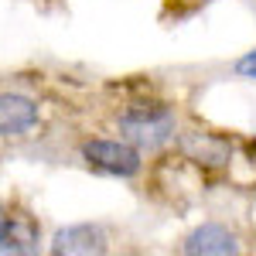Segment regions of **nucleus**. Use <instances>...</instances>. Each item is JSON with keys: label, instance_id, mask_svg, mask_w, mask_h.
I'll list each match as a JSON object with an SVG mask.
<instances>
[{"label": "nucleus", "instance_id": "f257e3e1", "mask_svg": "<svg viewBox=\"0 0 256 256\" xmlns=\"http://www.w3.org/2000/svg\"><path fill=\"white\" fill-rule=\"evenodd\" d=\"M102 120L106 130L120 134L123 140L137 144L147 158L164 154L174 144L178 130H181V110L178 102L160 86L147 79H126V82H113L106 89V102H102Z\"/></svg>", "mask_w": 256, "mask_h": 256}, {"label": "nucleus", "instance_id": "f03ea898", "mask_svg": "<svg viewBox=\"0 0 256 256\" xmlns=\"http://www.w3.org/2000/svg\"><path fill=\"white\" fill-rule=\"evenodd\" d=\"M178 158L184 160L202 181H218L229 174L232 160H236V137H229L226 130L198 123V120H184L178 130L174 144H171Z\"/></svg>", "mask_w": 256, "mask_h": 256}, {"label": "nucleus", "instance_id": "7ed1b4c3", "mask_svg": "<svg viewBox=\"0 0 256 256\" xmlns=\"http://www.w3.org/2000/svg\"><path fill=\"white\" fill-rule=\"evenodd\" d=\"M52 102L38 86L20 79L0 82V144H28L48 130Z\"/></svg>", "mask_w": 256, "mask_h": 256}, {"label": "nucleus", "instance_id": "20e7f679", "mask_svg": "<svg viewBox=\"0 0 256 256\" xmlns=\"http://www.w3.org/2000/svg\"><path fill=\"white\" fill-rule=\"evenodd\" d=\"M76 158L86 171L102 178H116V181H137V178L147 174V154L137 144L113 134V130L82 134L76 140Z\"/></svg>", "mask_w": 256, "mask_h": 256}, {"label": "nucleus", "instance_id": "39448f33", "mask_svg": "<svg viewBox=\"0 0 256 256\" xmlns=\"http://www.w3.org/2000/svg\"><path fill=\"white\" fill-rule=\"evenodd\" d=\"M41 222L20 198H0V253H38Z\"/></svg>", "mask_w": 256, "mask_h": 256}, {"label": "nucleus", "instance_id": "423d86ee", "mask_svg": "<svg viewBox=\"0 0 256 256\" xmlns=\"http://www.w3.org/2000/svg\"><path fill=\"white\" fill-rule=\"evenodd\" d=\"M242 242L246 239L239 236L236 226L208 218V222H198L195 229H188L184 236L178 239V253H184V256H236L246 250Z\"/></svg>", "mask_w": 256, "mask_h": 256}, {"label": "nucleus", "instance_id": "0eeeda50", "mask_svg": "<svg viewBox=\"0 0 256 256\" xmlns=\"http://www.w3.org/2000/svg\"><path fill=\"white\" fill-rule=\"evenodd\" d=\"M110 229L102 222H72L58 229L52 242H48V253L55 256H89V253H106L110 250Z\"/></svg>", "mask_w": 256, "mask_h": 256}, {"label": "nucleus", "instance_id": "6e6552de", "mask_svg": "<svg viewBox=\"0 0 256 256\" xmlns=\"http://www.w3.org/2000/svg\"><path fill=\"white\" fill-rule=\"evenodd\" d=\"M236 76H242V79H250V82H256V48L253 52H246L242 58H236Z\"/></svg>", "mask_w": 256, "mask_h": 256}, {"label": "nucleus", "instance_id": "1a4fd4ad", "mask_svg": "<svg viewBox=\"0 0 256 256\" xmlns=\"http://www.w3.org/2000/svg\"><path fill=\"white\" fill-rule=\"evenodd\" d=\"M171 4H178V7H181V14H192V10L205 7V4H212V0H171Z\"/></svg>", "mask_w": 256, "mask_h": 256}, {"label": "nucleus", "instance_id": "9d476101", "mask_svg": "<svg viewBox=\"0 0 256 256\" xmlns=\"http://www.w3.org/2000/svg\"><path fill=\"white\" fill-rule=\"evenodd\" d=\"M242 147H246V150H250V154L256 158V140H242Z\"/></svg>", "mask_w": 256, "mask_h": 256}]
</instances>
